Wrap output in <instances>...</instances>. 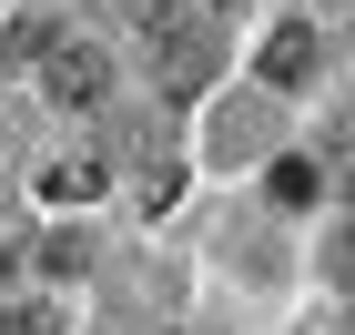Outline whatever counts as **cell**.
I'll use <instances>...</instances> for the list:
<instances>
[{"label": "cell", "mask_w": 355, "mask_h": 335, "mask_svg": "<svg viewBox=\"0 0 355 335\" xmlns=\"http://www.w3.org/2000/svg\"><path fill=\"white\" fill-rule=\"evenodd\" d=\"M41 194H51V203H92V194H102V163H92V153H71V163L41 173Z\"/></svg>", "instance_id": "5b68a950"}, {"label": "cell", "mask_w": 355, "mask_h": 335, "mask_svg": "<svg viewBox=\"0 0 355 335\" xmlns=\"http://www.w3.org/2000/svg\"><path fill=\"white\" fill-rule=\"evenodd\" d=\"M41 92H51V102H102V82H112V61L92 51V41H41Z\"/></svg>", "instance_id": "7a4b0ae2"}, {"label": "cell", "mask_w": 355, "mask_h": 335, "mask_svg": "<svg viewBox=\"0 0 355 335\" xmlns=\"http://www.w3.org/2000/svg\"><path fill=\"white\" fill-rule=\"evenodd\" d=\"M0 335H71V305H61V295H31V305H0Z\"/></svg>", "instance_id": "277c9868"}, {"label": "cell", "mask_w": 355, "mask_h": 335, "mask_svg": "<svg viewBox=\"0 0 355 335\" xmlns=\"http://www.w3.org/2000/svg\"><path fill=\"white\" fill-rule=\"evenodd\" d=\"M142 31H153V51H163V92H203V71H214L203 21H193V10H153V0H142Z\"/></svg>", "instance_id": "6da1fadb"}, {"label": "cell", "mask_w": 355, "mask_h": 335, "mask_svg": "<svg viewBox=\"0 0 355 335\" xmlns=\"http://www.w3.org/2000/svg\"><path fill=\"white\" fill-rule=\"evenodd\" d=\"M274 203H315V163L284 153V163H274Z\"/></svg>", "instance_id": "8992f818"}, {"label": "cell", "mask_w": 355, "mask_h": 335, "mask_svg": "<svg viewBox=\"0 0 355 335\" xmlns=\"http://www.w3.org/2000/svg\"><path fill=\"white\" fill-rule=\"evenodd\" d=\"M214 10H223V0H214Z\"/></svg>", "instance_id": "52a82bcc"}, {"label": "cell", "mask_w": 355, "mask_h": 335, "mask_svg": "<svg viewBox=\"0 0 355 335\" xmlns=\"http://www.w3.org/2000/svg\"><path fill=\"white\" fill-rule=\"evenodd\" d=\"M315 61H325V41H315V31H274V41H264V82H284V92H295V82H315Z\"/></svg>", "instance_id": "3957f363"}]
</instances>
